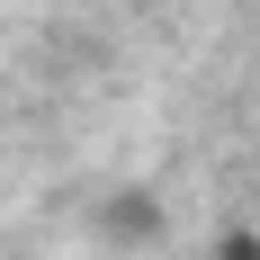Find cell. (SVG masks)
<instances>
[{
	"label": "cell",
	"instance_id": "cell-2",
	"mask_svg": "<svg viewBox=\"0 0 260 260\" xmlns=\"http://www.w3.org/2000/svg\"><path fill=\"white\" fill-rule=\"evenodd\" d=\"M215 260H260V234H224V242H215Z\"/></svg>",
	"mask_w": 260,
	"mask_h": 260
},
{
	"label": "cell",
	"instance_id": "cell-1",
	"mask_svg": "<svg viewBox=\"0 0 260 260\" xmlns=\"http://www.w3.org/2000/svg\"><path fill=\"white\" fill-rule=\"evenodd\" d=\"M153 234V198H117L108 207V242H144Z\"/></svg>",
	"mask_w": 260,
	"mask_h": 260
}]
</instances>
